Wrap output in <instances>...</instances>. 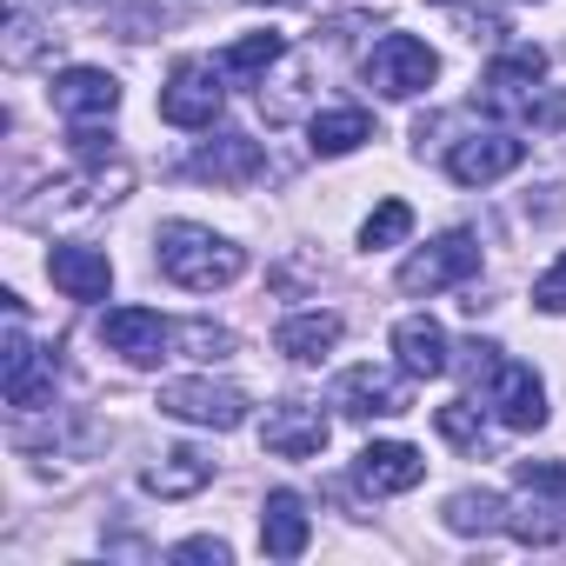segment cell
<instances>
[{
    "label": "cell",
    "mask_w": 566,
    "mask_h": 566,
    "mask_svg": "<svg viewBox=\"0 0 566 566\" xmlns=\"http://www.w3.org/2000/svg\"><path fill=\"white\" fill-rule=\"evenodd\" d=\"M154 260H160V273L174 280V287H187V294L233 287V280L247 273V253H240L227 233L200 227V220H167V227L154 233Z\"/></svg>",
    "instance_id": "cell-1"
},
{
    "label": "cell",
    "mask_w": 566,
    "mask_h": 566,
    "mask_svg": "<svg viewBox=\"0 0 566 566\" xmlns=\"http://www.w3.org/2000/svg\"><path fill=\"white\" fill-rule=\"evenodd\" d=\"M513 480H520V500L506 506V533L526 539V546H553L559 526H566V520H559V513H566V467H559V460H539V467L520 460Z\"/></svg>",
    "instance_id": "cell-2"
},
{
    "label": "cell",
    "mask_w": 566,
    "mask_h": 566,
    "mask_svg": "<svg viewBox=\"0 0 566 566\" xmlns=\"http://www.w3.org/2000/svg\"><path fill=\"white\" fill-rule=\"evenodd\" d=\"M54 380H61L54 347H34V340L21 334V314H14L8 347H0V394H8V407H21V413H48V407H54Z\"/></svg>",
    "instance_id": "cell-3"
},
{
    "label": "cell",
    "mask_w": 566,
    "mask_h": 566,
    "mask_svg": "<svg viewBox=\"0 0 566 566\" xmlns=\"http://www.w3.org/2000/svg\"><path fill=\"white\" fill-rule=\"evenodd\" d=\"M480 273V240L473 233H440L400 260V294H447Z\"/></svg>",
    "instance_id": "cell-4"
},
{
    "label": "cell",
    "mask_w": 566,
    "mask_h": 566,
    "mask_svg": "<svg viewBox=\"0 0 566 566\" xmlns=\"http://www.w3.org/2000/svg\"><path fill=\"white\" fill-rule=\"evenodd\" d=\"M433 81H440V54H433L427 41H413V34L374 41V54H367V87H374V94L413 101V94H427Z\"/></svg>",
    "instance_id": "cell-5"
},
{
    "label": "cell",
    "mask_w": 566,
    "mask_h": 566,
    "mask_svg": "<svg viewBox=\"0 0 566 566\" xmlns=\"http://www.w3.org/2000/svg\"><path fill=\"white\" fill-rule=\"evenodd\" d=\"M227 114V74L213 67V61H180L174 74H167V87H160V120L167 127H213Z\"/></svg>",
    "instance_id": "cell-6"
},
{
    "label": "cell",
    "mask_w": 566,
    "mask_h": 566,
    "mask_svg": "<svg viewBox=\"0 0 566 566\" xmlns=\"http://www.w3.org/2000/svg\"><path fill=\"white\" fill-rule=\"evenodd\" d=\"M134 187V174H127V160H81V174H67V180H48L41 193L48 200H21V220H48V213H81V207H114L120 193Z\"/></svg>",
    "instance_id": "cell-7"
},
{
    "label": "cell",
    "mask_w": 566,
    "mask_h": 566,
    "mask_svg": "<svg viewBox=\"0 0 566 566\" xmlns=\"http://www.w3.org/2000/svg\"><path fill=\"white\" fill-rule=\"evenodd\" d=\"M160 413H174V420H187V427L233 433V427H247V394H240L233 380L193 374V380H167V387H160Z\"/></svg>",
    "instance_id": "cell-8"
},
{
    "label": "cell",
    "mask_w": 566,
    "mask_h": 566,
    "mask_svg": "<svg viewBox=\"0 0 566 566\" xmlns=\"http://www.w3.org/2000/svg\"><path fill=\"white\" fill-rule=\"evenodd\" d=\"M407 380H413L407 367H347L334 380V407L354 413V420H394V413L413 407V387Z\"/></svg>",
    "instance_id": "cell-9"
},
{
    "label": "cell",
    "mask_w": 566,
    "mask_h": 566,
    "mask_svg": "<svg viewBox=\"0 0 566 566\" xmlns=\"http://www.w3.org/2000/svg\"><path fill=\"white\" fill-rule=\"evenodd\" d=\"M520 160H526V140H520V134L480 127V134H467V140L447 147V180H460V187H493V180H506Z\"/></svg>",
    "instance_id": "cell-10"
},
{
    "label": "cell",
    "mask_w": 566,
    "mask_h": 566,
    "mask_svg": "<svg viewBox=\"0 0 566 566\" xmlns=\"http://www.w3.org/2000/svg\"><path fill=\"white\" fill-rule=\"evenodd\" d=\"M539 81H546V54L539 48H513L486 67L480 81V107L486 114H533L539 107Z\"/></svg>",
    "instance_id": "cell-11"
},
{
    "label": "cell",
    "mask_w": 566,
    "mask_h": 566,
    "mask_svg": "<svg viewBox=\"0 0 566 566\" xmlns=\"http://www.w3.org/2000/svg\"><path fill=\"white\" fill-rule=\"evenodd\" d=\"M486 407H493L500 427H513V433H539V427H546V387H539V374H533L526 360H500V367L486 374Z\"/></svg>",
    "instance_id": "cell-12"
},
{
    "label": "cell",
    "mask_w": 566,
    "mask_h": 566,
    "mask_svg": "<svg viewBox=\"0 0 566 566\" xmlns=\"http://www.w3.org/2000/svg\"><path fill=\"white\" fill-rule=\"evenodd\" d=\"M327 433H334L327 413L307 407V400H280V407H266V420H260V447H266L273 460H321Z\"/></svg>",
    "instance_id": "cell-13"
},
{
    "label": "cell",
    "mask_w": 566,
    "mask_h": 566,
    "mask_svg": "<svg viewBox=\"0 0 566 566\" xmlns=\"http://www.w3.org/2000/svg\"><path fill=\"white\" fill-rule=\"evenodd\" d=\"M101 340H107L127 367H160L167 347H174V321H160V314H147V307H114V314L101 321Z\"/></svg>",
    "instance_id": "cell-14"
},
{
    "label": "cell",
    "mask_w": 566,
    "mask_h": 566,
    "mask_svg": "<svg viewBox=\"0 0 566 566\" xmlns=\"http://www.w3.org/2000/svg\"><path fill=\"white\" fill-rule=\"evenodd\" d=\"M354 480H360L374 500H387V493H413V486L427 480V453L407 447V440H374V447L354 453Z\"/></svg>",
    "instance_id": "cell-15"
},
{
    "label": "cell",
    "mask_w": 566,
    "mask_h": 566,
    "mask_svg": "<svg viewBox=\"0 0 566 566\" xmlns=\"http://www.w3.org/2000/svg\"><path fill=\"white\" fill-rule=\"evenodd\" d=\"M260 167H266V154L247 134H213V140H200L187 154V174L213 180V187H247V180H260Z\"/></svg>",
    "instance_id": "cell-16"
},
{
    "label": "cell",
    "mask_w": 566,
    "mask_h": 566,
    "mask_svg": "<svg viewBox=\"0 0 566 566\" xmlns=\"http://www.w3.org/2000/svg\"><path fill=\"white\" fill-rule=\"evenodd\" d=\"M48 280L67 294V301H107L114 294V260L101 247H81V240H61L48 253Z\"/></svg>",
    "instance_id": "cell-17"
},
{
    "label": "cell",
    "mask_w": 566,
    "mask_h": 566,
    "mask_svg": "<svg viewBox=\"0 0 566 566\" xmlns=\"http://www.w3.org/2000/svg\"><path fill=\"white\" fill-rule=\"evenodd\" d=\"M48 101H54L67 120H114V107H120V81H114L107 67H67V74H54Z\"/></svg>",
    "instance_id": "cell-18"
},
{
    "label": "cell",
    "mask_w": 566,
    "mask_h": 566,
    "mask_svg": "<svg viewBox=\"0 0 566 566\" xmlns=\"http://www.w3.org/2000/svg\"><path fill=\"white\" fill-rule=\"evenodd\" d=\"M307 539H314V520H307V500L301 493H266V506H260V553L266 559H301L307 553Z\"/></svg>",
    "instance_id": "cell-19"
},
{
    "label": "cell",
    "mask_w": 566,
    "mask_h": 566,
    "mask_svg": "<svg viewBox=\"0 0 566 566\" xmlns=\"http://www.w3.org/2000/svg\"><path fill=\"white\" fill-rule=\"evenodd\" d=\"M394 354H400V367H407L413 380H440V374L453 367V340H447V327L427 321V314H407V321L394 327Z\"/></svg>",
    "instance_id": "cell-20"
},
{
    "label": "cell",
    "mask_w": 566,
    "mask_h": 566,
    "mask_svg": "<svg viewBox=\"0 0 566 566\" xmlns=\"http://www.w3.org/2000/svg\"><path fill=\"white\" fill-rule=\"evenodd\" d=\"M213 480V453H200V447H167L147 473H140V486L154 493V500H187V493H200Z\"/></svg>",
    "instance_id": "cell-21"
},
{
    "label": "cell",
    "mask_w": 566,
    "mask_h": 566,
    "mask_svg": "<svg viewBox=\"0 0 566 566\" xmlns=\"http://www.w3.org/2000/svg\"><path fill=\"white\" fill-rule=\"evenodd\" d=\"M340 314H327V307H314V314H287L280 321V334H273V347L287 354V360H301V367H314V360H327L334 347H340Z\"/></svg>",
    "instance_id": "cell-22"
},
{
    "label": "cell",
    "mask_w": 566,
    "mask_h": 566,
    "mask_svg": "<svg viewBox=\"0 0 566 566\" xmlns=\"http://www.w3.org/2000/svg\"><path fill=\"white\" fill-rule=\"evenodd\" d=\"M54 41H61V34H54V21H41L28 0H14L8 21H0V61H8V67H34Z\"/></svg>",
    "instance_id": "cell-23"
},
{
    "label": "cell",
    "mask_w": 566,
    "mask_h": 566,
    "mask_svg": "<svg viewBox=\"0 0 566 566\" xmlns=\"http://www.w3.org/2000/svg\"><path fill=\"white\" fill-rule=\"evenodd\" d=\"M374 140V114L367 107H327V114H314V127H307V147L321 154V160H340V154H354V147H367Z\"/></svg>",
    "instance_id": "cell-24"
},
{
    "label": "cell",
    "mask_w": 566,
    "mask_h": 566,
    "mask_svg": "<svg viewBox=\"0 0 566 566\" xmlns=\"http://www.w3.org/2000/svg\"><path fill=\"white\" fill-rule=\"evenodd\" d=\"M440 520H447V533L473 539V533L506 526V500H500V493H486V486H467V493H453V500L440 506Z\"/></svg>",
    "instance_id": "cell-25"
},
{
    "label": "cell",
    "mask_w": 566,
    "mask_h": 566,
    "mask_svg": "<svg viewBox=\"0 0 566 566\" xmlns=\"http://www.w3.org/2000/svg\"><path fill=\"white\" fill-rule=\"evenodd\" d=\"M280 61H287V41H280V34L266 28V34H240V41L220 54V74L253 81V74H266V67H280Z\"/></svg>",
    "instance_id": "cell-26"
},
{
    "label": "cell",
    "mask_w": 566,
    "mask_h": 566,
    "mask_svg": "<svg viewBox=\"0 0 566 566\" xmlns=\"http://www.w3.org/2000/svg\"><path fill=\"white\" fill-rule=\"evenodd\" d=\"M307 81H314V67L287 54V74H280V81H273V94L260 87V114H266L273 127H280V120H294V114H301V94H307Z\"/></svg>",
    "instance_id": "cell-27"
},
{
    "label": "cell",
    "mask_w": 566,
    "mask_h": 566,
    "mask_svg": "<svg viewBox=\"0 0 566 566\" xmlns=\"http://www.w3.org/2000/svg\"><path fill=\"white\" fill-rule=\"evenodd\" d=\"M407 233H413V207H407V200H380V207L367 213V227H360V247L380 253V247H400Z\"/></svg>",
    "instance_id": "cell-28"
},
{
    "label": "cell",
    "mask_w": 566,
    "mask_h": 566,
    "mask_svg": "<svg viewBox=\"0 0 566 566\" xmlns=\"http://www.w3.org/2000/svg\"><path fill=\"white\" fill-rule=\"evenodd\" d=\"M433 427H440L453 447H467V453H480V447H486V420H480V407H473V400H447V407L433 413Z\"/></svg>",
    "instance_id": "cell-29"
},
{
    "label": "cell",
    "mask_w": 566,
    "mask_h": 566,
    "mask_svg": "<svg viewBox=\"0 0 566 566\" xmlns=\"http://www.w3.org/2000/svg\"><path fill=\"white\" fill-rule=\"evenodd\" d=\"M174 347H187L193 360H227V354H233V334L213 327V321H180V327H174Z\"/></svg>",
    "instance_id": "cell-30"
},
{
    "label": "cell",
    "mask_w": 566,
    "mask_h": 566,
    "mask_svg": "<svg viewBox=\"0 0 566 566\" xmlns=\"http://www.w3.org/2000/svg\"><path fill=\"white\" fill-rule=\"evenodd\" d=\"M174 559H180V566H227V559H233V546H227V539H213V533H193V539H180V546H174Z\"/></svg>",
    "instance_id": "cell-31"
},
{
    "label": "cell",
    "mask_w": 566,
    "mask_h": 566,
    "mask_svg": "<svg viewBox=\"0 0 566 566\" xmlns=\"http://www.w3.org/2000/svg\"><path fill=\"white\" fill-rule=\"evenodd\" d=\"M533 307H539V314H566V253L533 280Z\"/></svg>",
    "instance_id": "cell-32"
},
{
    "label": "cell",
    "mask_w": 566,
    "mask_h": 566,
    "mask_svg": "<svg viewBox=\"0 0 566 566\" xmlns=\"http://www.w3.org/2000/svg\"><path fill=\"white\" fill-rule=\"evenodd\" d=\"M533 120H539V127H559V134H566V94H546V101L533 107Z\"/></svg>",
    "instance_id": "cell-33"
}]
</instances>
